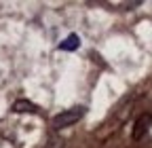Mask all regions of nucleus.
Wrapping results in <instances>:
<instances>
[{"instance_id": "nucleus-3", "label": "nucleus", "mask_w": 152, "mask_h": 148, "mask_svg": "<svg viewBox=\"0 0 152 148\" xmlns=\"http://www.w3.org/2000/svg\"><path fill=\"white\" fill-rule=\"evenodd\" d=\"M13 112H17V114H36L38 108H36V104L30 102V100H17V102L13 104Z\"/></svg>"}, {"instance_id": "nucleus-5", "label": "nucleus", "mask_w": 152, "mask_h": 148, "mask_svg": "<svg viewBox=\"0 0 152 148\" xmlns=\"http://www.w3.org/2000/svg\"><path fill=\"white\" fill-rule=\"evenodd\" d=\"M47 148H64V140H61L59 136L51 133V136H49V144H47Z\"/></svg>"}, {"instance_id": "nucleus-1", "label": "nucleus", "mask_w": 152, "mask_h": 148, "mask_svg": "<svg viewBox=\"0 0 152 148\" xmlns=\"http://www.w3.org/2000/svg\"><path fill=\"white\" fill-rule=\"evenodd\" d=\"M85 112H87V108H85V106L68 108V110L59 112V114L53 119V127H55V129H66V127H70V125H74V123H78V121L85 116Z\"/></svg>"}, {"instance_id": "nucleus-2", "label": "nucleus", "mask_w": 152, "mask_h": 148, "mask_svg": "<svg viewBox=\"0 0 152 148\" xmlns=\"http://www.w3.org/2000/svg\"><path fill=\"white\" fill-rule=\"evenodd\" d=\"M150 127H152V114L150 112H144L137 121H135V125H133V131H131V136H133V140H142L148 131H150Z\"/></svg>"}, {"instance_id": "nucleus-4", "label": "nucleus", "mask_w": 152, "mask_h": 148, "mask_svg": "<svg viewBox=\"0 0 152 148\" xmlns=\"http://www.w3.org/2000/svg\"><path fill=\"white\" fill-rule=\"evenodd\" d=\"M78 47H80V38L76 34H70L68 38H64L59 42V49L61 51H74V49H78Z\"/></svg>"}]
</instances>
